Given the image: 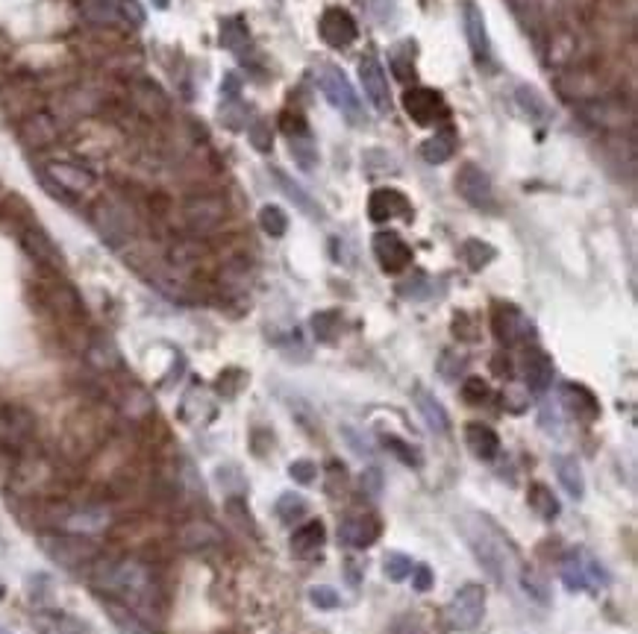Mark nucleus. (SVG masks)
Returning a JSON list of instances; mask_svg holds the SVG:
<instances>
[{"mask_svg": "<svg viewBox=\"0 0 638 634\" xmlns=\"http://www.w3.org/2000/svg\"><path fill=\"white\" fill-rule=\"evenodd\" d=\"M392 634H427V629L415 614H403L392 623Z\"/></svg>", "mask_w": 638, "mask_h": 634, "instance_id": "obj_51", "label": "nucleus"}, {"mask_svg": "<svg viewBox=\"0 0 638 634\" xmlns=\"http://www.w3.org/2000/svg\"><path fill=\"white\" fill-rule=\"evenodd\" d=\"M465 444L479 461H495L500 453V435L488 423H468L465 426Z\"/></svg>", "mask_w": 638, "mask_h": 634, "instance_id": "obj_23", "label": "nucleus"}, {"mask_svg": "<svg viewBox=\"0 0 638 634\" xmlns=\"http://www.w3.org/2000/svg\"><path fill=\"white\" fill-rule=\"evenodd\" d=\"M44 177L51 179L63 194H71V197L89 194L94 186H98V174L80 162H47Z\"/></svg>", "mask_w": 638, "mask_h": 634, "instance_id": "obj_11", "label": "nucleus"}, {"mask_svg": "<svg viewBox=\"0 0 638 634\" xmlns=\"http://www.w3.org/2000/svg\"><path fill=\"white\" fill-rule=\"evenodd\" d=\"M359 82H362L365 89V97L380 115H389L392 112V91H389V80H385V71L382 65L377 62L374 56H362V62H359Z\"/></svg>", "mask_w": 638, "mask_h": 634, "instance_id": "obj_19", "label": "nucleus"}, {"mask_svg": "<svg viewBox=\"0 0 638 634\" xmlns=\"http://www.w3.org/2000/svg\"><path fill=\"white\" fill-rule=\"evenodd\" d=\"M259 226H262V233L265 235H271V238H283L285 235V229H288V215L280 209V206H262L259 209Z\"/></svg>", "mask_w": 638, "mask_h": 634, "instance_id": "obj_37", "label": "nucleus"}, {"mask_svg": "<svg viewBox=\"0 0 638 634\" xmlns=\"http://www.w3.org/2000/svg\"><path fill=\"white\" fill-rule=\"evenodd\" d=\"M456 191H459V197L468 206H474V209H491V206H495V186H491V177L474 162H465L459 170H456Z\"/></svg>", "mask_w": 638, "mask_h": 634, "instance_id": "obj_10", "label": "nucleus"}, {"mask_svg": "<svg viewBox=\"0 0 638 634\" xmlns=\"http://www.w3.org/2000/svg\"><path fill=\"white\" fill-rule=\"evenodd\" d=\"M382 444L392 449V456H397L403 461V465H418V456H415V449L409 447L406 441H401V437H394V435H385L382 437Z\"/></svg>", "mask_w": 638, "mask_h": 634, "instance_id": "obj_48", "label": "nucleus"}, {"mask_svg": "<svg viewBox=\"0 0 638 634\" xmlns=\"http://www.w3.org/2000/svg\"><path fill=\"white\" fill-rule=\"evenodd\" d=\"M559 576H562V584L568 591H588V593H597L600 588H606L609 584V572L604 570V564L588 552L583 546H576V550H568L562 558V567H559Z\"/></svg>", "mask_w": 638, "mask_h": 634, "instance_id": "obj_3", "label": "nucleus"}, {"mask_svg": "<svg viewBox=\"0 0 638 634\" xmlns=\"http://www.w3.org/2000/svg\"><path fill=\"white\" fill-rule=\"evenodd\" d=\"M89 361L98 370H112L121 364V356H118V350L110 344V341H94V344L89 347Z\"/></svg>", "mask_w": 638, "mask_h": 634, "instance_id": "obj_40", "label": "nucleus"}, {"mask_svg": "<svg viewBox=\"0 0 638 634\" xmlns=\"http://www.w3.org/2000/svg\"><path fill=\"white\" fill-rule=\"evenodd\" d=\"M412 399H415V406L420 411V418H424V423L430 426L432 432H439V435H448L450 432V414L444 411V406L436 399V394H430L427 388L418 385Z\"/></svg>", "mask_w": 638, "mask_h": 634, "instance_id": "obj_27", "label": "nucleus"}, {"mask_svg": "<svg viewBox=\"0 0 638 634\" xmlns=\"http://www.w3.org/2000/svg\"><path fill=\"white\" fill-rule=\"evenodd\" d=\"M218 541H221V532L207 520H191L179 529V543L188 546V550H198V546H209Z\"/></svg>", "mask_w": 638, "mask_h": 634, "instance_id": "obj_33", "label": "nucleus"}, {"mask_svg": "<svg viewBox=\"0 0 638 634\" xmlns=\"http://www.w3.org/2000/svg\"><path fill=\"white\" fill-rule=\"evenodd\" d=\"M312 332H315V338L321 341V344H333V341L339 338V332H342V314L335 309L312 314Z\"/></svg>", "mask_w": 638, "mask_h": 634, "instance_id": "obj_35", "label": "nucleus"}, {"mask_svg": "<svg viewBox=\"0 0 638 634\" xmlns=\"http://www.w3.org/2000/svg\"><path fill=\"white\" fill-rule=\"evenodd\" d=\"M94 584L101 591H110L118 596V602H124L132 611H144L153 608L160 588H156L153 570L139 558H110V561H94Z\"/></svg>", "mask_w": 638, "mask_h": 634, "instance_id": "obj_1", "label": "nucleus"}, {"mask_svg": "<svg viewBox=\"0 0 638 634\" xmlns=\"http://www.w3.org/2000/svg\"><path fill=\"white\" fill-rule=\"evenodd\" d=\"M0 634H9V631H6V629H0Z\"/></svg>", "mask_w": 638, "mask_h": 634, "instance_id": "obj_54", "label": "nucleus"}, {"mask_svg": "<svg viewBox=\"0 0 638 634\" xmlns=\"http://www.w3.org/2000/svg\"><path fill=\"white\" fill-rule=\"evenodd\" d=\"M412 567H415V561L403 552L385 555V576H389V581H406L409 576H412Z\"/></svg>", "mask_w": 638, "mask_h": 634, "instance_id": "obj_42", "label": "nucleus"}, {"mask_svg": "<svg viewBox=\"0 0 638 634\" xmlns=\"http://www.w3.org/2000/svg\"><path fill=\"white\" fill-rule=\"evenodd\" d=\"M401 103H403V112L409 115V120L418 127H432V124H439V120H448V115H450L444 97L436 89H427V85H412V89H406Z\"/></svg>", "mask_w": 638, "mask_h": 634, "instance_id": "obj_7", "label": "nucleus"}, {"mask_svg": "<svg viewBox=\"0 0 638 634\" xmlns=\"http://www.w3.org/2000/svg\"><path fill=\"white\" fill-rule=\"evenodd\" d=\"M462 27L468 35V47L479 65L491 59V39H488V27H486V15L483 9L477 6V0H462Z\"/></svg>", "mask_w": 638, "mask_h": 634, "instance_id": "obj_20", "label": "nucleus"}, {"mask_svg": "<svg viewBox=\"0 0 638 634\" xmlns=\"http://www.w3.org/2000/svg\"><path fill=\"white\" fill-rule=\"evenodd\" d=\"M274 511H276V517H280L283 523H295V520L309 514V503L300 494H283L280 499H276Z\"/></svg>", "mask_w": 638, "mask_h": 634, "instance_id": "obj_38", "label": "nucleus"}, {"mask_svg": "<svg viewBox=\"0 0 638 634\" xmlns=\"http://www.w3.org/2000/svg\"><path fill=\"white\" fill-rule=\"evenodd\" d=\"M456 153V132L453 127H444L439 130L436 136H430L424 144H420V158L430 165H441Z\"/></svg>", "mask_w": 638, "mask_h": 634, "instance_id": "obj_31", "label": "nucleus"}, {"mask_svg": "<svg viewBox=\"0 0 638 634\" xmlns=\"http://www.w3.org/2000/svg\"><path fill=\"white\" fill-rule=\"evenodd\" d=\"M247 139H250V144H254L259 153H268L271 144H274L271 136H268V124H265V120H256V124L247 130Z\"/></svg>", "mask_w": 638, "mask_h": 634, "instance_id": "obj_50", "label": "nucleus"}, {"mask_svg": "<svg viewBox=\"0 0 638 634\" xmlns=\"http://www.w3.org/2000/svg\"><path fill=\"white\" fill-rule=\"evenodd\" d=\"M80 12L92 24H141V9L136 0H82Z\"/></svg>", "mask_w": 638, "mask_h": 634, "instance_id": "obj_17", "label": "nucleus"}, {"mask_svg": "<svg viewBox=\"0 0 638 634\" xmlns=\"http://www.w3.org/2000/svg\"><path fill=\"white\" fill-rule=\"evenodd\" d=\"M315 80L321 85L324 97L339 109V112L351 120V124H362V103H359L356 89L351 85V80L344 77V71L333 62H321L315 68Z\"/></svg>", "mask_w": 638, "mask_h": 634, "instance_id": "obj_4", "label": "nucleus"}, {"mask_svg": "<svg viewBox=\"0 0 638 634\" xmlns=\"http://www.w3.org/2000/svg\"><path fill=\"white\" fill-rule=\"evenodd\" d=\"M227 514H230L242 529L254 532V514H250V508H247V503H245L242 496H230V499H227Z\"/></svg>", "mask_w": 638, "mask_h": 634, "instance_id": "obj_46", "label": "nucleus"}, {"mask_svg": "<svg viewBox=\"0 0 638 634\" xmlns=\"http://www.w3.org/2000/svg\"><path fill=\"white\" fill-rule=\"evenodd\" d=\"M524 379H527V388L533 394H545L547 388L553 385V359L547 356L545 350L529 347L524 352Z\"/></svg>", "mask_w": 638, "mask_h": 634, "instance_id": "obj_22", "label": "nucleus"}, {"mask_svg": "<svg viewBox=\"0 0 638 634\" xmlns=\"http://www.w3.org/2000/svg\"><path fill=\"white\" fill-rule=\"evenodd\" d=\"M42 546L56 564L68 570H77L94 558V546L86 538H77V534H51V538H42Z\"/></svg>", "mask_w": 638, "mask_h": 634, "instance_id": "obj_15", "label": "nucleus"}, {"mask_svg": "<svg viewBox=\"0 0 638 634\" xmlns=\"http://www.w3.org/2000/svg\"><path fill=\"white\" fill-rule=\"evenodd\" d=\"M521 588H524V593L529 596V600H536L538 605H547V602H550L547 581L541 579L538 572H533V570H524V572H521Z\"/></svg>", "mask_w": 638, "mask_h": 634, "instance_id": "obj_43", "label": "nucleus"}, {"mask_svg": "<svg viewBox=\"0 0 638 634\" xmlns=\"http://www.w3.org/2000/svg\"><path fill=\"white\" fill-rule=\"evenodd\" d=\"M309 600L315 608H321V611H335V608L342 605V596L339 591H333L330 584H318V588H312L309 591Z\"/></svg>", "mask_w": 638, "mask_h": 634, "instance_id": "obj_45", "label": "nucleus"}, {"mask_svg": "<svg viewBox=\"0 0 638 634\" xmlns=\"http://www.w3.org/2000/svg\"><path fill=\"white\" fill-rule=\"evenodd\" d=\"M280 130H283V136H288V141L292 139H312L309 136V120L304 118V112H297V109H285V112L280 115Z\"/></svg>", "mask_w": 638, "mask_h": 634, "instance_id": "obj_41", "label": "nucleus"}, {"mask_svg": "<svg viewBox=\"0 0 638 634\" xmlns=\"http://www.w3.org/2000/svg\"><path fill=\"white\" fill-rule=\"evenodd\" d=\"M527 505L536 511V514L541 520H556L559 517V511H562V503H559V496L550 491V487L545 482H533L529 485V491H527Z\"/></svg>", "mask_w": 638, "mask_h": 634, "instance_id": "obj_32", "label": "nucleus"}, {"mask_svg": "<svg viewBox=\"0 0 638 634\" xmlns=\"http://www.w3.org/2000/svg\"><path fill=\"white\" fill-rule=\"evenodd\" d=\"M21 132H24V141L39 148V144H47L56 139V124L47 115H33L27 124H24Z\"/></svg>", "mask_w": 638, "mask_h": 634, "instance_id": "obj_36", "label": "nucleus"}, {"mask_svg": "<svg viewBox=\"0 0 638 634\" xmlns=\"http://www.w3.org/2000/svg\"><path fill=\"white\" fill-rule=\"evenodd\" d=\"M409 215H412V203L397 188H377L368 197V217L374 224H389L394 217H409Z\"/></svg>", "mask_w": 638, "mask_h": 634, "instance_id": "obj_21", "label": "nucleus"}, {"mask_svg": "<svg viewBox=\"0 0 638 634\" xmlns=\"http://www.w3.org/2000/svg\"><path fill=\"white\" fill-rule=\"evenodd\" d=\"M432 584H436V572H432V567L415 564L412 567V591L427 593V591H432Z\"/></svg>", "mask_w": 638, "mask_h": 634, "instance_id": "obj_49", "label": "nucleus"}, {"mask_svg": "<svg viewBox=\"0 0 638 634\" xmlns=\"http://www.w3.org/2000/svg\"><path fill=\"white\" fill-rule=\"evenodd\" d=\"M4 593H6V588H4V581H0V600H4Z\"/></svg>", "mask_w": 638, "mask_h": 634, "instance_id": "obj_53", "label": "nucleus"}, {"mask_svg": "<svg viewBox=\"0 0 638 634\" xmlns=\"http://www.w3.org/2000/svg\"><path fill=\"white\" fill-rule=\"evenodd\" d=\"M562 402H565V408H568L574 418L583 420V423H594L600 418L597 397L583 385H565L562 388Z\"/></svg>", "mask_w": 638, "mask_h": 634, "instance_id": "obj_24", "label": "nucleus"}, {"mask_svg": "<svg viewBox=\"0 0 638 634\" xmlns=\"http://www.w3.org/2000/svg\"><path fill=\"white\" fill-rule=\"evenodd\" d=\"M371 250H374V259L380 262L382 274H403L409 264H412V247L397 235L392 229H382L371 241Z\"/></svg>", "mask_w": 638, "mask_h": 634, "instance_id": "obj_14", "label": "nucleus"}, {"mask_svg": "<svg viewBox=\"0 0 638 634\" xmlns=\"http://www.w3.org/2000/svg\"><path fill=\"white\" fill-rule=\"evenodd\" d=\"M103 608H106V614H110L112 620V626L118 629V634H156L144 620L132 611V608H127L124 602H118V600H103Z\"/></svg>", "mask_w": 638, "mask_h": 634, "instance_id": "obj_29", "label": "nucleus"}, {"mask_svg": "<svg viewBox=\"0 0 638 634\" xmlns=\"http://www.w3.org/2000/svg\"><path fill=\"white\" fill-rule=\"evenodd\" d=\"M183 217L195 233H212L227 221V203L215 194H198V197L186 200Z\"/></svg>", "mask_w": 638, "mask_h": 634, "instance_id": "obj_12", "label": "nucleus"}, {"mask_svg": "<svg viewBox=\"0 0 638 634\" xmlns=\"http://www.w3.org/2000/svg\"><path fill=\"white\" fill-rule=\"evenodd\" d=\"M486 614V588L477 581L462 584L459 591L453 593V600L444 608V620L453 631H471L483 623Z\"/></svg>", "mask_w": 638, "mask_h": 634, "instance_id": "obj_5", "label": "nucleus"}, {"mask_svg": "<svg viewBox=\"0 0 638 634\" xmlns=\"http://www.w3.org/2000/svg\"><path fill=\"white\" fill-rule=\"evenodd\" d=\"M92 221H94V229L101 233V238L106 244H112V247H121V244H127L132 233H136V221H132L130 209L112 200H103L94 206Z\"/></svg>", "mask_w": 638, "mask_h": 634, "instance_id": "obj_8", "label": "nucleus"}, {"mask_svg": "<svg viewBox=\"0 0 638 634\" xmlns=\"http://www.w3.org/2000/svg\"><path fill=\"white\" fill-rule=\"evenodd\" d=\"M271 174H274V179H276V186H280V188H283V194H285V197H288V200H292V203L297 206V209H300V212H304V215H309V217H318V221H321V217H324V212H321V206H318L315 200H312V197H309V194H306L304 188H300V186H297V182H295L292 177H288V174H285V170H280V168H271Z\"/></svg>", "mask_w": 638, "mask_h": 634, "instance_id": "obj_30", "label": "nucleus"}, {"mask_svg": "<svg viewBox=\"0 0 638 634\" xmlns=\"http://www.w3.org/2000/svg\"><path fill=\"white\" fill-rule=\"evenodd\" d=\"M327 543V529H324L321 520H306L292 532V552L300 558H312L324 550Z\"/></svg>", "mask_w": 638, "mask_h": 634, "instance_id": "obj_25", "label": "nucleus"}, {"mask_svg": "<svg viewBox=\"0 0 638 634\" xmlns=\"http://www.w3.org/2000/svg\"><path fill=\"white\" fill-rule=\"evenodd\" d=\"M24 247H27V253L33 255L35 262H42L47 267H63V253H59V247L51 241V235L44 233V229L39 226H30V229H24Z\"/></svg>", "mask_w": 638, "mask_h": 634, "instance_id": "obj_26", "label": "nucleus"}, {"mask_svg": "<svg viewBox=\"0 0 638 634\" xmlns=\"http://www.w3.org/2000/svg\"><path fill=\"white\" fill-rule=\"evenodd\" d=\"M465 541L471 546V552L477 555L479 564L486 567V572L498 584L507 581V567L509 561H515V546L512 541L503 534L488 517H474L471 523H462Z\"/></svg>", "mask_w": 638, "mask_h": 634, "instance_id": "obj_2", "label": "nucleus"}, {"mask_svg": "<svg viewBox=\"0 0 638 634\" xmlns=\"http://www.w3.org/2000/svg\"><path fill=\"white\" fill-rule=\"evenodd\" d=\"M35 435V420L27 408L4 406L0 408V447L4 449H24Z\"/></svg>", "mask_w": 638, "mask_h": 634, "instance_id": "obj_13", "label": "nucleus"}, {"mask_svg": "<svg viewBox=\"0 0 638 634\" xmlns=\"http://www.w3.org/2000/svg\"><path fill=\"white\" fill-rule=\"evenodd\" d=\"M488 394H491V388L483 376H468V379L462 382V397H465V402H471V406H483Z\"/></svg>", "mask_w": 638, "mask_h": 634, "instance_id": "obj_44", "label": "nucleus"}, {"mask_svg": "<svg viewBox=\"0 0 638 634\" xmlns=\"http://www.w3.org/2000/svg\"><path fill=\"white\" fill-rule=\"evenodd\" d=\"M382 534V523L377 514H351L342 520L339 541L347 550H371Z\"/></svg>", "mask_w": 638, "mask_h": 634, "instance_id": "obj_18", "label": "nucleus"}, {"mask_svg": "<svg viewBox=\"0 0 638 634\" xmlns=\"http://www.w3.org/2000/svg\"><path fill=\"white\" fill-rule=\"evenodd\" d=\"M362 487H365V491H368V487H371V491H374V496L380 494V487H382V473L374 467V470H368L365 476H362Z\"/></svg>", "mask_w": 638, "mask_h": 634, "instance_id": "obj_52", "label": "nucleus"}, {"mask_svg": "<svg viewBox=\"0 0 638 634\" xmlns=\"http://www.w3.org/2000/svg\"><path fill=\"white\" fill-rule=\"evenodd\" d=\"M288 476L297 482V485H312L315 482V476H318V465L315 461H309V458H297L288 465Z\"/></svg>", "mask_w": 638, "mask_h": 634, "instance_id": "obj_47", "label": "nucleus"}, {"mask_svg": "<svg viewBox=\"0 0 638 634\" xmlns=\"http://www.w3.org/2000/svg\"><path fill=\"white\" fill-rule=\"evenodd\" d=\"M515 101L527 115H533V118H547V112H550L547 101L533 89V85H521V89L515 91Z\"/></svg>", "mask_w": 638, "mask_h": 634, "instance_id": "obj_39", "label": "nucleus"}, {"mask_svg": "<svg viewBox=\"0 0 638 634\" xmlns=\"http://www.w3.org/2000/svg\"><path fill=\"white\" fill-rule=\"evenodd\" d=\"M318 33H321L324 44L335 47V51H344V47H351L356 42L359 27L347 9L330 6V9H324V15L318 18Z\"/></svg>", "mask_w": 638, "mask_h": 634, "instance_id": "obj_16", "label": "nucleus"}, {"mask_svg": "<svg viewBox=\"0 0 638 634\" xmlns=\"http://www.w3.org/2000/svg\"><path fill=\"white\" fill-rule=\"evenodd\" d=\"M53 526L63 534H77V538H92L103 534L112 526V511L106 505H74L59 508L53 514Z\"/></svg>", "mask_w": 638, "mask_h": 634, "instance_id": "obj_6", "label": "nucleus"}, {"mask_svg": "<svg viewBox=\"0 0 638 634\" xmlns=\"http://www.w3.org/2000/svg\"><path fill=\"white\" fill-rule=\"evenodd\" d=\"M491 329L503 347H521L533 338V321L512 303H498L491 312Z\"/></svg>", "mask_w": 638, "mask_h": 634, "instance_id": "obj_9", "label": "nucleus"}, {"mask_svg": "<svg viewBox=\"0 0 638 634\" xmlns=\"http://www.w3.org/2000/svg\"><path fill=\"white\" fill-rule=\"evenodd\" d=\"M553 470H556L562 491L580 503V499L585 496V476H583L580 461H576L574 456H556L553 458Z\"/></svg>", "mask_w": 638, "mask_h": 634, "instance_id": "obj_28", "label": "nucleus"}, {"mask_svg": "<svg viewBox=\"0 0 638 634\" xmlns=\"http://www.w3.org/2000/svg\"><path fill=\"white\" fill-rule=\"evenodd\" d=\"M459 255H462V262L468 264V271H483V267H488L491 262H495L498 250L483 238H468L462 244Z\"/></svg>", "mask_w": 638, "mask_h": 634, "instance_id": "obj_34", "label": "nucleus"}]
</instances>
